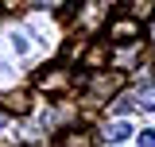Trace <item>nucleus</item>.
Segmentation results:
<instances>
[{
  "label": "nucleus",
  "instance_id": "39448f33",
  "mask_svg": "<svg viewBox=\"0 0 155 147\" xmlns=\"http://www.w3.org/2000/svg\"><path fill=\"white\" fill-rule=\"evenodd\" d=\"M58 147H97V139L81 128H70V132H62V143Z\"/></svg>",
  "mask_w": 155,
  "mask_h": 147
},
{
  "label": "nucleus",
  "instance_id": "7ed1b4c3",
  "mask_svg": "<svg viewBox=\"0 0 155 147\" xmlns=\"http://www.w3.org/2000/svg\"><path fill=\"white\" fill-rule=\"evenodd\" d=\"M120 8H124V16L140 19V23L155 16V0H120Z\"/></svg>",
  "mask_w": 155,
  "mask_h": 147
},
{
  "label": "nucleus",
  "instance_id": "20e7f679",
  "mask_svg": "<svg viewBox=\"0 0 155 147\" xmlns=\"http://www.w3.org/2000/svg\"><path fill=\"white\" fill-rule=\"evenodd\" d=\"M101 16H105V4H101V0H89V4H81L78 23H81V27H97V23H101Z\"/></svg>",
  "mask_w": 155,
  "mask_h": 147
},
{
  "label": "nucleus",
  "instance_id": "4468645a",
  "mask_svg": "<svg viewBox=\"0 0 155 147\" xmlns=\"http://www.w3.org/2000/svg\"><path fill=\"white\" fill-rule=\"evenodd\" d=\"M4 124H8V112H0V128H4Z\"/></svg>",
  "mask_w": 155,
  "mask_h": 147
},
{
  "label": "nucleus",
  "instance_id": "9b49d317",
  "mask_svg": "<svg viewBox=\"0 0 155 147\" xmlns=\"http://www.w3.org/2000/svg\"><path fill=\"white\" fill-rule=\"evenodd\" d=\"M132 105H136L132 97H116V105H113V112H116V116H124V112H132Z\"/></svg>",
  "mask_w": 155,
  "mask_h": 147
},
{
  "label": "nucleus",
  "instance_id": "0eeeda50",
  "mask_svg": "<svg viewBox=\"0 0 155 147\" xmlns=\"http://www.w3.org/2000/svg\"><path fill=\"white\" fill-rule=\"evenodd\" d=\"M116 89H120V77H116V74H101L93 81V93H101V97H109V93H116Z\"/></svg>",
  "mask_w": 155,
  "mask_h": 147
},
{
  "label": "nucleus",
  "instance_id": "f257e3e1",
  "mask_svg": "<svg viewBox=\"0 0 155 147\" xmlns=\"http://www.w3.org/2000/svg\"><path fill=\"white\" fill-rule=\"evenodd\" d=\"M35 85L47 93V97H66V93L74 89V74L66 70V66H51V70H43L35 77Z\"/></svg>",
  "mask_w": 155,
  "mask_h": 147
},
{
  "label": "nucleus",
  "instance_id": "f03ea898",
  "mask_svg": "<svg viewBox=\"0 0 155 147\" xmlns=\"http://www.w3.org/2000/svg\"><path fill=\"white\" fill-rule=\"evenodd\" d=\"M109 39L113 43H136L140 39V19L124 16V19H116V23H109Z\"/></svg>",
  "mask_w": 155,
  "mask_h": 147
},
{
  "label": "nucleus",
  "instance_id": "1a4fd4ad",
  "mask_svg": "<svg viewBox=\"0 0 155 147\" xmlns=\"http://www.w3.org/2000/svg\"><path fill=\"white\" fill-rule=\"evenodd\" d=\"M128 124H124V120H113V124H109V128H105V136H109V139H113V143H120V139H128Z\"/></svg>",
  "mask_w": 155,
  "mask_h": 147
},
{
  "label": "nucleus",
  "instance_id": "ddd939ff",
  "mask_svg": "<svg viewBox=\"0 0 155 147\" xmlns=\"http://www.w3.org/2000/svg\"><path fill=\"white\" fill-rule=\"evenodd\" d=\"M62 0H31V8H58Z\"/></svg>",
  "mask_w": 155,
  "mask_h": 147
},
{
  "label": "nucleus",
  "instance_id": "f8f14e48",
  "mask_svg": "<svg viewBox=\"0 0 155 147\" xmlns=\"http://www.w3.org/2000/svg\"><path fill=\"white\" fill-rule=\"evenodd\" d=\"M136 147H155V132H140V139H136Z\"/></svg>",
  "mask_w": 155,
  "mask_h": 147
},
{
  "label": "nucleus",
  "instance_id": "9d476101",
  "mask_svg": "<svg viewBox=\"0 0 155 147\" xmlns=\"http://www.w3.org/2000/svg\"><path fill=\"white\" fill-rule=\"evenodd\" d=\"M136 105H143V109H155V81H151V85H143V89L136 93Z\"/></svg>",
  "mask_w": 155,
  "mask_h": 147
},
{
  "label": "nucleus",
  "instance_id": "423d86ee",
  "mask_svg": "<svg viewBox=\"0 0 155 147\" xmlns=\"http://www.w3.org/2000/svg\"><path fill=\"white\" fill-rule=\"evenodd\" d=\"M0 101H4V112H27L31 109V105H27V93H4V97H0Z\"/></svg>",
  "mask_w": 155,
  "mask_h": 147
},
{
  "label": "nucleus",
  "instance_id": "6e6552de",
  "mask_svg": "<svg viewBox=\"0 0 155 147\" xmlns=\"http://www.w3.org/2000/svg\"><path fill=\"white\" fill-rule=\"evenodd\" d=\"M105 62H109V51H105V47H93V51L85 54V66H89V70H101Z\"/></svg>",
  "mask_w": 155,
  "mask_h": 147
}]
</instances>
